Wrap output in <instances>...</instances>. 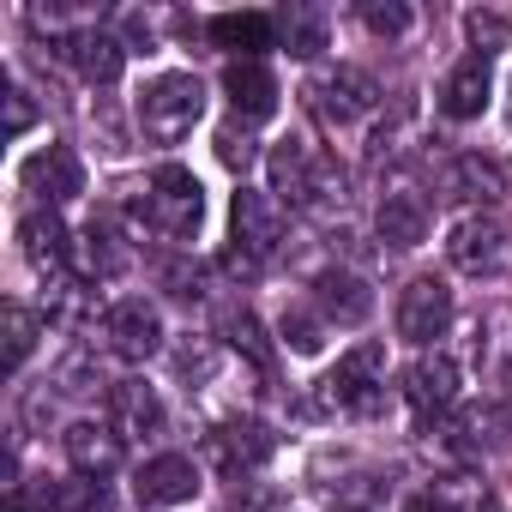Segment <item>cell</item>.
<instances>
[{
    "instance_id": "6da1fadb",
    "label": "cell",
    "mask_w": 512,
    "mask_h": 512,
    "mask_svg": "<svg viewBox=\"0 0 512 512\" xmlns=\"http://www.w3.org/2000/svg\"><path fill=\"white\" fill-rule=\"evenodd\" d=\"M133 217H139L151 235H163V241H187V235L199 229V217H205V187H199V175L181 169V163H163V169L145 181V199H133Z\"/></svg>"
},
{
    "instance_id": "836d02e7",
    "label": "cell",
    "mask_w": 512,
    "mask_h": 512,
    "mask_svg": "<svg viewBox=\"0 0 512 512\" xmlns=\"http://www.w3.org/2000/svg\"><path fill=\"white\" fill-rule=\"evenodd\" d=\"M404 512H452V506H446V500H434V494H428V500H410V506H404Z\"/></svg>"
},
{
    "instance_id": "9c48e42d",
    "label": "cell",
    "mask_w": 512,
    "mask_h": 512,
    "mask_svg": "<svg viewBox=\"0 0 512 512\" xmlns=\"http://www.w3.org/2000/svg\"><path fill=\"white\" fill-rule=\"evenodd\" d=\"M272 428L266 422H253V416H235V422H223V428H211L205 434V458L223 470V476H247V470H260L266 458H272Z\"/></svg>"
},
{
    "instance_id": "4fadbf2b",
    "label": "cell",
    "mask_w": 512,
    "mask_h": 512,
    "mask_svg": "<svg viewBox=\"0 0 512 512\" xmlns=\"http://www.w3.org/2000/svg\"><path fill=\"white\" fill-rule=\"evenodd\" d=\"M19 241H25V260L37 266L43 284H61L67 278V266H73V235H67V223L55 211H31L19 223Z\"/></svg>"
},
{
    "instance_id": "ffe728a7",
    "label": "cell",
    "mask_w": 512,
    "mask_h": 512,
    "mask_svg": "<svg viewBox=\"0 0 512 512\" xmlns=\"http://www.w3.org/2000/svg\"><path fill=\"white\" fill-rule=\"evenodd\" d=\"M223 97L235 103L241 121H266L278 109V73L266 61H229L223 67Z\"/></svg>"
},
{
    "instance_id": "f546056e",
    "label": "cell",
    "mask_w": 512,
    "mask_h": 512,
    "mask_svg": "<svg viewBox=\"0 0 512 512\" xmlns=\"http://www.w3.org/2000/svg\"><path fill=\"white\" fill-rule=\"evenodd\" d=\"M175 368H181V380H211L217 374V344L211 338H187L175 350Z\"/></svg>"
},
{
    "instance_id": "4316f807",
    "label": "cell",
    "mask_w": 512,
    "mask_h": 512,
    "mask_svg": "<svg viewBox=\"0 0 512 512\" xmlns=\"http://www.w3.org/2000/svg\"><path fill=\"white\" fill-rule=\"evenodd\" d=\"M278 332H284V344H290L296 356H320V344H326V314H308V308H290Z\"/></svg>"
},
{
    "instance_id": "d6a6232c",
    "label": "cell",
    "mask_w": 512,
    "mask_h": 512,
    "mask_svg": "<svg viewBox=\"0 0 512 512\" xmlns=\"http://www.w3.org/2000/svg\"><path fill=\"white\" fill-rule=\"evenodd\" d=\"M31 121H37L31 91H19V85H13V91H7V133H13V139H25V133H31Z\"/></svg>"
},
{
    "instance_id": "44dd1931",
    "label": "cell",
    "mask_w": 512,
    "mask_h": 512,
    "mask_svg": "<svg viewBox=\"0 0 512 512\" xmlns=\"http://www.w3.org/2000/svg\"><path fill=\"white\" fill-rule=\"evenodd\" d=\"M314 169H320V151L308 145V139H284V145H272V157H266V175H272V199L278 205H302V193H308V181H314Z\"/></svg>"
},
{
    "instance_id": "5b68a950",
    "label": "cell",
    "mask_w": 512,
    "mask_h": 512,
    "mask_svg": "<svg viewBox=\"0 0 512 512\" xmlns=\"http://www.w3.org/2000/svg\"><path fill=\"white\" fill-rule=\"evenodd\" d=\"M506 253H512V229L494 217V211H470L464 223H452V241H446V260L470 278H488L506 266Z\"/></svg>"
},
{
    "instance_id": "cb8c5ba5",
    "label": "cell",
    "mask_w": 512,
    "mask_h": 512,
    "mask_svg": "<svg viewBox=\"0 0 512 512\" xmlns=\"http://www.w3.org/2000/svg\"><path fill=\"white\" fill-rule=\"evenodd\" d=\"M446 193H452V199H464V205H494V199L506 193V175H500L488 157L464 151V157H452V163H446Z\"/></svg>"
},
{
    "instance_id": "ba28073f",
    "label": "cell",
    "mask_w": 512,
    "mask_h": 512,
    "mask_svg": "<svg viewBox=\"0 0 512 512\" xmlns=\"http://www.w3.org/2000/svg\"><path fill=\"white\" fill-rule=\"evenodd\" d=\"M103 338L121 362H151L163 350V314L145 302V296H127L103 314Z\"/></svg>"
},
{
    "instance_id": "52a82bcc",
    "label": "cell",
    "mask_w": 512,
    "mask_h": 512,
    "mask_svg": "<svg viewBox=\"0 0 512 512\" xmlns=\"http://www.w3.org/2000/svg\"><path fill=\"white\" fill-rule=\"evenodd\" d=\"M446 326H452V290H446V278H410L404 296H398V338L428 350L434 338H446Z\"/></svg>"
},
{
    "instance_id": "8fae6325",
    "label": "cell",
    "mask_w": 512,
    "mask_h": 512,
    "mask_svg": "<svg viewBox=\"0 0 512 512\" xmlns=\"http://www.w3.org/2000/svg\"><path fill=\"white\" fill-rule=\"evenodd\" d=\"M25 187L43 199V211L79 199V193H85V163H79V151H73V145H49V151H37V157L25 163Z\"/></svg>"
},
{
    "instance_id": "7402d4cb",
    "label": "cell",
    "mask_w": 512,
    "mask_h": 512,
    "mask_svg": "<svg viewBox=\"0 0 512 512\" xmlns=\"http://www.w3.org/2000/svg\"><path fill=\"white\" fill-rule=\"evenodd\" d=\"M61 446H67V464L79 470V476H109V470H121V434L109 428V422H73L67 434H61Z\"/></svg>"
},
{
    "instance_id": "e0dca14e",
    "label": "cell",
    "mask_w": 512,
    "mask_h": 512,
    "mask_svg": "<svg viewBox=\"0 0 512 512\" xmlns=\"http://www.w3.org/2000/svg\"><path fill=\"white\" fill-rule=\"evenodd\" d=\"M314 302H320V314L338 320V326H362V320L374 314V290H368V278L350 272V266H326V272L314 278Z\"/></svg>"
},
{
    "instance_id": "5bb4252c",
    "label": "cell",
    "mask_w": 512,
    "mask_h": 512,
    "mask_svg": "<svg viewBox=\"0 0 512 512\" xmlns=\"http://www.w3.org/2000/svg\"><path fill=\"white\" fill-rule=\"evenodd\" d=\"M55 55H61V61H73L91 85H115V79H121V67H127V43H121V37H109V31H97V25H79L73 37H61V43H55Z\"/></svg>"
},
{
    "instance_id": "1f68e13d",
    "label": "cell",
    "mask_w": 512,
    "mask_h": 512,
    "mask_svg": "<svg viewBox=\"0 0 512 512\" xmlns=\"http://www.w3.org/2000/svg\"><path fill=\"white\" fill-rule=\"evenodd\" d=\"M217 157H223V163H229V169H247V163H253V133H247V127H235V121H229V127H223V133H217Z\"/></svg>"
},
{
    "instance_id": "7a4b0ae2",
    "label": "cell",
    "mask_w": 512,
    "mask_h": 512,
    "mask_svg": "<svg viewBox=\"0 0 512 512\" xmlns=\"http://www.w3.org/2000/svg\"><path fill=\"white\" fill-rule=\"evenodd\" d=\"M199 115H205V85L193 73H163L139 97V127L151 145H181L199 127Z\"/></svg>"
},
{
    "instance_id": "277c9868",
    "label": "cell",
    "mask_w": 512,
    "mask_h": 512,
    "mask_svg": "<svg viewBox=\"0 0 512 512\" xmlns=\"http://www.w3.org/2000/svg\"><path fill=\"white\" fill-rule=\"evenodd\" d=\"M229 229H235V253L253 266H266L272 253L284 247V205L260 187H241L229 205Z\"/></svg>"
},
{
    "instance_id": "4dcf8cb0",
    "label": "cell",
    "mask_w": 512,
    "mask_h": 512,
    "mask_svg": "<svg viewBox=\"0 0 512 512\" xmlns=\"http://www.w3.org/2000/svg\"><path fill=\"white\" fill-rule=\"evenodd\" d=\"M223 332H229V344H235V350H247V356L260 362V368L272 362V350H266V338H260V320H253V314H229V320H223Z\"/></svg>"
},
{
    "instance_id": "8992f818",
    "label": "cell",
    "mask_w": 512,
    "mask_h": 512,
    "mask_svg": "<svg viewBox=\"0 0 512 512\" xmlns=\"http://www.w3.org/2000/svg\"><path fill=\"white\" fill-rule=\"evenodd\" d=\"M314 109H320V121H332V127H356V121H368V115L380 109V85H374V73H362V67H332V73L314 79Z\"/></svg>"
},
{
    "instance_id": "d6986e66",
    "label": "cell",
    "mask_w": 512,
    "mask_h": 512,
    "mask_svg": "<svg viewBox=\"0 0 512 512\" xmlns=\"http://www.w3.org/2000/svg\"><path fill=\"white\" fill-rule=\"evenodd\" d=\"M374 229H380V241L386 247H422L428 241V199L422 193H410V187H392V193H380V205H374Z\"/></svg>"
},
{
    "instance_id": "603a6c76",
    "label": "cell",
    "mask_w": 512,
    "mask_h": 512,
    "mask_svg": "<svg viewBox=\"0 0 512 512\" xmlns=\"http://www.w3.org/2000/svg\"><path fill=\"white\" fill-rule=\"evenodd\" d=\"M205 31L235 61H260V49H272V37H278V19H266V13H217Z\"/></svg>"
},
{
    "instance_id": "ac0fdd59",
    "label": "cell",
    "mask_w": 512,
    "mask_h": 512,
    "mask_svg": "<svg viewBox=\"0 0 512 512\" xmlns=\"http://www.w3.org/2000/svg\"><path fill=\"white\" fill-rule=\"evenodd\" d=\"M133 494H139V506H181L199 494V464L181 452H163L133 476Z\"/></svg>"
},
{
    "instance_id": "484cf974",
    "label": "cell",
    "mask_w": 512,
    "mask_h": 512,
    "mask_svg": "<svg viewBox=\"0 0 512 512\" xmlns=\"http://www.w3.org/2000/svg\"><path fill=\"white\" fill-rule=\"evenodd\" d=\"M43 326H49V314H37V308H25V302H13V308H7V368H13V374L31 362V350H37Z\"/></svg>"
},
{
    "instance_id": "7c38bea8",
    "label": "cell",
    "mask_w": 512,
    "mask_h": 512,
    "mask_svg": "<svg viewBox=\"0 0 512 512\" xmlns=\"http://www.w3.org/2000/svg\"><path fill=\"white\" fill-rule=\"evenodd\" d=\"M127 260H133V247L121 241V229H115L109 217H91V223L73 235V266H79V278H85V284L121 278V272H127Z\"/></svg>"
},
{
    "instance_id": "9a60e30c",
    "label": "cell",
    "mask_w": 512,
    "mask_h": 512,
    "mask_svg": "<svg viewBox=\"0 0 512 512\" xmlns=\"http://www.w3.org/2000/svg\"><path fill=\"white\" fill-rule=\"evenodd\" d=\"M488 91H494V61L476 49V55H464V61L446 73V85H440V115H446V121H476V115L488 109Z\"/></svg>"
},
{
    "instance_id": "f1b7e54d",
    "label": "cell",
    "mask_w": 512,
    "mask_h": 512,
    "mask_svg": "<svg viewBox=\"0 0 512 512\" xmlns=\"http://www.w3.org/2000/svg\"><path fill=\"white\" fill-rule=\"evenodd\" d=\"M362 25L374 37H404L410 31V7H398V0H362Z\"/></svg>"
},
{
    "instance_id": "30bf717a",
    "label": "cell",
    "mask_w": 512,
    "mask_h": 512,
    "mask_svg": "<svg viewBox=\"0 0 512 512\" xmlns=\"http://www.w3.org/2000/svg\"><path fill=\"white\" fill-rule=\"evenodd\" d=\"M404 398L416 416H446L458 404V362L440 356V350H422L410 368H404Z\"/></svg>"
},
{
    "instance_id": "2e32d148",
    "label": "cell",
    "mask_w": 512,
    "mask_h": 512,
    "mask_svg": "<svg viewBox=\"0 0 512 512\" xmlns=\"http://www.w3.org/2000/svg\"><path fill=\"white\" fill-rule=\"evenodd\" d=\"M109 428L121 440H157L163 434V398L145 380H115L109 386Z\"/></svg>"
},
{
    "instance_id": "83f0119b",
    "label": "cell",
    "mask_w": 512,
    "mask_h": 512,
    "mask_svg": "<svg viewBox=\"0 0 512 512\" xmlns=\"http://www.w3.org/2000/svg\"><path fill=\"white\" fill-rule=\"evenodd\" d=\"M55 386H61V392H97V386H103L97 356H91V350H73V356L55 368Z\"/></svg>"
},
{
    "instance_id": "d4e9b609",
    "label": "cell",
    "mask_w": 512,
    "mask_h": 512,
    "mask_svg": "<svg viewBox=\"0 0 512 512\" xmlns=\"http://www.w3.org/2000/svg\"><path fill=\"white\" fill-rule=\"evenodd\" d=\"M278 37H284L290 55L314 61V55L326 49V13H314V7H284V13H278Z\"/></svg>"
},
{
    "instance_id": "3957f363",
    "label": "cell",
    "mask_w": 512,
    "mask_h": 512,
    "mask_svg": "<svg viewBox=\"0 0 512 512\" xmlns=\"http://www.w3.org/2000/svg\"><path fill=\"white\" fill-rule=\"evenodd\" d=\"M320 386H326L320 398L332 410H344V416H380V404H386V350L380 344H356Z\"/></svg>"
},
{
    "instance_id": "e575fe53",
    "label": "cell",
    "mask_w": 512,
    "mask_h": 512,
    "mask_svg": "<svg viewBox=\"0 0 512 512\" xmlns=\"http://www.w3.org/2000/svg\"><path fill=\"white\" fill-rule=\"evenodd\" d=\"M506 380H512V374H506Z\"/></svg>"
}]
</instances>
